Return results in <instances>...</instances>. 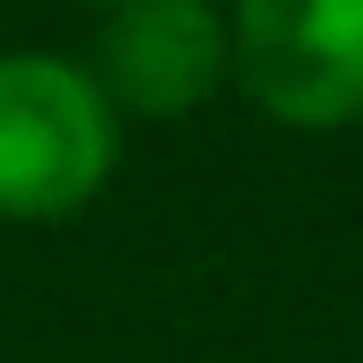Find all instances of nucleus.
I'll list each match as a JSON object with an SVG mask.
<instances>
[{
    "label": "nucleus",
    "mask_w": 363,
    "mask_h": 363,
    "mask_svg": "<svg viewBox=\"0 0 363 363\" xmlns=\"http://www.w3.org/2000/svg\"><path fill=\"white\" fill-rule=\"evenodd\" d=\"M119 111L60 52H0V223H60L104 193Z\"/></svg>",
    "instance_id": "1"
},
{
    "label": "nucleus",
    "mask_w": 363,
    "mask_h": 363,
    "mask_svg": "<svg viewBox=\"0 0 363 363\" xmlns=\"http://www.w3.org/2000/svg\"><path fill=\"white\" fill-rule=\"evenodd\" d=\"M230 74L259 111L296 134L363 119V0H238Z\"/></svg>",
    "instance_id": "2"
},
{
    "label": "nucleus",
    "mask_w": 363,
    "mask_h": 363,
    "mask_svg": "<svg viewBox=\"0 0 363 363\" xmlns=\"http://www.w3.org/2000/svg\"><path fill=\"white\" fill-rule=\"evenodd\" d=\"M230 82V23L208 0H119L96 38V89L134 119H186Z\"/></svg>",
    "instance_id": "3"
},
{
    "label": "nucleus",
    "mask_w": 363,
    "mask_h": 363,
    "mask_svg": "<svg viewBox=\"0 0 363 363\" xmlns=\"http://www.w3.org/2000/svg\"><path fill=\"white\" fill-rule=\"evenodd\" d=\"M96 8H119V0H96Z\"/></svg>",
    "instance_id": "4"
}]
</instances>
